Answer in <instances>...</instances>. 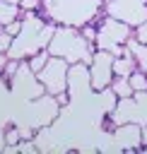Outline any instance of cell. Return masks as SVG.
<instances>
[{
  "label": "cell",
  "mask_w": 147,
  "mask_h": 154,
  "mask_svg": "<svg viewBox=\"0 0 147 154\" xmlns=\"http://www.w3.org/2000/svg\"><path fill=\"white\" fill-rule=\"evenodd\" d=\"M55 26L58 24H53L51 19L46 22L36 12H27V17L22 19V31L12 38V46H10L7 55L14 58V60H24V58L34 55L36 51L48 48Z\"/></svg>",
  "instance_id": "cell-1"
},
{
  "label": "cell",
  "mask_w": 147,
  "mask_h": 154,
  "mask_svg": "<svg viewBox=\"0 0 147 154\" xmlns=\"http://www.w3.org/2000/svg\"><path fill=\"white\" fill-rule=\"evenodd\" d=\"M106 0H41L46 17L53 24L82 26L87 22H96Z\"/></svg>",
  "instance_id": "cell-2"
},
{
  "label": "cell",
  "mask_w": 147,
  "mask_h": 154,
  "mask_svg": "<svg viewBox=\"0 0 147 154\" xmlns=\"http://www.w3.org/2000/svg\"><path fill=\"white\" fill-rule=\"evenodd\" d=\"M96 46L92 41H87L80 31V26H67V24H58L53 31V38L48 43V53L65 58L70 65L72 63H84L89 65L94 58Z\"/></svg>",
  "instance_id": "cell-3"
},
{
  "label": "cell",
  "mask_w": 147,
  "mask_h": 154,
  "mask_svg": "<svg viewBox=\"0 0 147 154\" xmlns=\"http://www.w3.org/2000/svg\"><path fill=\"white\" fill-rule=\"evenodd\" d=\"M96 29H99L96 41H94L96 48H101V51H111L113 55L130 53L128 41L135 36L130 24H125V22H120V19H116V17H111V14H106V17L96 24Z\"/></svg>",
  "instance_id": "cell-4"
},
{
  "label": "cell",
  "mask_w": 147,
  "mask_h": 154,
  "mask_svg": "<svg viewBox=\"0 0 147 154\" xmlns=\"http://www.w3.org/2000/svg\"><path fill=\"white\" fill-rule=\"evenodd\" d=\"M67 70H70V63L65 58H58V55L48 58V63L43 65V70L36 72V77L43 84L46 94L55 96L60 91H67Z\"/></svg>",
  "instance_id": "cell-5"
},
{
  "label": "cell",
  "mask_w": 147,
  "mask_h": 154,
  "mask_svg": "<svg viewBox=\"0 0 147 154\" xmlns=\"http://www.w3.org/2000/svg\"><path fill=\"white\" fill-rule=\"evenodd\" d=\"M104 12L130 24L133 29L140 26L142 22H147V2H130V0H106L104 2Z\"/></svg>",
  "instance_id": "cell-6"
},
{
  "label": "cell",
  "mask_w": 147,
  "mask_h": 154,
  "mask_svg": "<svg viewBox=\"0 0 147 154\" xmlns=\"http://www.w3.org/2000/svg\"><path fill=\"white\" fill-rule=\"evenodd\" d=\"M113 53L111 51H101L96 48L94 51V58L89 63V79H92V89L94 91H101L106 87H111L113 82Z\"/></svg>",
  "instance_id": "cell-7"
},
{
  "label": "cell",
  "mask_w": 147,
  "mask_h": 154,
  "mask_svg": "<svg viewBox=\"0 0 147 154\" xmlns=\"http://www.w3.org/2000/svg\"><path fill=\"white\" fill-rule=\"evenodd\" d=\"M67 94L70 99H89L94 96L92 79H89V65L72 63L67 70Z\"/></svg>",
  "instance_id": "cell-8"
},
{
  "label": "cell",
  "mask_w": 147,
  "mask_h": 154,
  "mask_svg": "<svg viewBox=\"0 0 147 154\" xmlns=\"http://www.w3.org/2000/svg\"><path fill=\"white\" fill-rule=\"evenodd\" d=\"M113 140H116V144L118 147H123V149H135V147H140V142H142V128L137 125V123H120L118 128H116V132H113Z\"/></svg>",
  "instance_id": "cell-9"
},
{
  "label": "cell",
  "mask_w": 147,
  "mask_h": 154,
  "mask_svg": "<svg viewBox=\"0 0 147 154\" xmlns=\"http://www.w3.org/2000/svg\"><path fill=\"white\" fill-rule=\"evenodd\" d=\"M135 70H137V60L133 53H123V55L113 58V75L116 77H130Z\"/></svg>",
  "instance_id": "cell-10"
},
{
  "label": "cell",
  "mask_w": 147,
  "mask_h": 154,
  "mask_svg": "<svg viewBox=\"0 0 147 154\" xmlns=\"http://www.w3.org/2000/svg\"><path fill=\"white\" fill-rule=\"evenodd\" d=\"M19 12H22L19 2L0 0V24H2V26H5V24H10V22H14V19H19Z\"/></svg>",
  "instance_id": "cell-11"
},
{
  "label": "cell",
  "mask_w": 147,
  "mask_h": 154,
  "mask_svg": "<svg viewBox=\"0 0 147 154\" xmlns=\"http://www.w3.org/2000/svg\"><path fill=\"white\" fill-rule=\"evenodd\" d=\"M128 48H130V53L135 55V60H137V67L142 70V72H147V43H140L135 36L128 41Z\"/></svg>",
  "instance_id": "cell-12"
},
{
  "label": "cell",
  "mask_w": 147,
  "mask_h": 154,
  "mask_svg": "<svg viewBox=\"0 0 147 154\" xmlns=\"http://www.w3.org/2000/svg\"><path fill=\"white\" fill-rule=\"evenodd\" d=\"M111 89H113V94H116L118 99H133V96H135V89L130 87V79H128V77H113Z\"/></svg>",
  "instance_id": "cell-13"
},
{
  "label": "cell",
  "mask_w": 147,
  "mask_h": 154,
  "mask_svg": "<svg viewBox=\"0 0 147 154\" xmlns=\"http://www.w3.org/2000/svg\"><path fill=\"white\" fill-rule=\"evenodd\" d=\"M128 79H130V87L135 89V94H147V72H142L137 67Z\"/></svg>",
  "instance_id": "cell-14"
},
{
  "label": "cell",
  "mask_w": 147,
  "mask_h": 154,
  "mask_svg": "<svg viewBox=\"0 0 147 154\" xmlns=\"http://www.w3.org/2000/svg\"><path fill=\"white\" fill-rule=\"evenodd\" d=\"M48 58H51V53H48V48H43V51H36L34 55H29V67L34 70V72H41L43 70V65L48 63Z\"/></svg>",
  "instance_id": "cell-15"
},
{
  "label": "cell",
  "mask_w": 147,
  "mask_h": 154,
  "mask_svg": "<svg viewBox=\"0 0 147 154\" xmlns=\"http://www.w3.org/2000/svg\"><path fill=\"white\" fill-rule=\"evenodd\" d=\"M19 7L24 12H36V10H41V0H19Z\"/></svg>",
  "instance_id": "cell-16"
},
{
  "label": "cell",
  "mask_w": 147,
  "mask_h": 154,
  "mask_svg": "<svg viewBox=\"0 0 147 154\" xmlns=\"http://www.w3.org/2000/svg\"><path fill=\"white\" fill-rule=\"evenodd\" d=\"M5 31H7V34H10L12 38H14V36H17L19 31H22V19H14V22H10V24H5Z\"/></svg>",
  "instance_id": "cell-17"
},
{
  "label": "cell",
  "mask_w": 147,
  "mask_h": 154,
  "mask_svg": "<svg viewBox=\"0 0 147 154\" xmlns=\"http://www.w3.org/2000/svg\"><path fill=\"white\" fill-rule=\"evenodd\" d=\"M10 46H12V36H10L7 31H2V34H0V53H7Z\"/></svg>",
  "instance_id": "cell-18"
},
{
  "label": "cell",
  "mask_w": 147,
  "mask_h": 154,
  "mask_svg": "<svg viewBox=\"0 0 147 154\" xmlns=\"http://www.w3.org/2000/svg\"><path fill=\"white\" fill-rule=\"evenodd\" d=\"M135 38L140 43H147V22H142L140 26H135Z\"/></svg>",
  "instance_id": "cell-19"
},
{
  "label": "cell",
  "mask_w": 147,
  "mask_h": 154,
  "mask_svg": "<svg viewBox=\"0 0 147 154\" xmlns=\"http://www.w3.org/2000/svg\"><path fill=\"white\" fill-rule=\"evenodd\" d=\"M5 147H7V142H5V132H2V130H0V152H2V149H5Z\"/></svg>",
  "instance_id": "cell-20"
},
{
  "label": "cell",
  "mask_w": 147,
  "mask_h": 154,
  "mask_svg": "<svg viewBox=\"0 0 147 154\" xmlns=\"http://www.w3.org/2000/svg\"><path fill=\"white\" fill-rule=\"evenodd\" d=\"M130 2H147V0H130Z\"/></svg>",
  "instance_id": "cell-21"
}]
</instances>
